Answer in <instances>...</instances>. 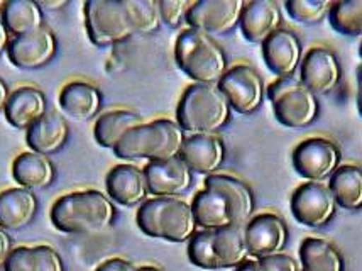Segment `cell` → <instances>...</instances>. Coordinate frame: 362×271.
<instances>
[{
	"label": "cell",
	"instance_id": "cell-1",
	"mask_svg": "<svg viewBox=\"0 0 362 271\" xmlns=\"http://www.w3.org/2000/svg\"><path fill=\"white\" fill-rule=\"evenodd\" d=\"M114 219V204L98 190L66 193L51 207V222L66 234H97L109 229Z\"/></svg>",
	"mask_w": 362,
	"mask_h": 271
},
{
	"label": "cell",
	"instance_id": "cell-2",
	"mask_svg": "<svg viewBox=\"0 0 362 271\" xmlns=\"http://www.w3.org/2000/svg\"><path fill=\"white\" fill-rule=\"evenodd\" d=\"M185 139L187 136L176 120L156 119L131 129L115 146L114 153L120 160L127 161L171 160L180 156Z\"/></svg>",
	"mask_w": 362,
	"mask_h": 271
},
{
	"label": "cell",
	"instance_id": "cell-3",
	"mask_svg": "<svg viewBox=\"0 0 362 271\" xmlns=\"http://www.w3.org/2000/svg\"><path fill=\"white\" fill-rule=\"evenodd\" d=\"M232 109L217 85L192 83L176 107V124L188 134H215L230 120Z\"/></svg>",
	"mask_w": 362,
	"mask_h": 271
},
{
	"label": "cell",
	"instance_id": "cell-4",
	"mask_svg": "<svg viewBox=\"0 0 362 271\" xmlns=\"http://www.w3.org/2000/svg\"><path fill=\"white\" fill-rule=\"evenodd\" d=\"M175 62L195 83L217 85L228 70L226 51L212 36L185 29L175 45Z\"/></svg>",
	"mask_w": 362,
	"mask_h": 271
},
{
	"label": "cell",
	"instance_id": "cell-5",
	"mask_svg": "<svg viewBox=\"0 0 362 271\" xmlns=\"http://www.w3.org/2000/svg\"><path fill=\"white\" fill-rule=\"evenodd\" d=\"M266 97L273 107L274 117L290 129H305L315 122L320 114L318 97L295 76L276 79L266 88Z\"/></svg>",
	"mask_w": 362,
	"mask_h": 271
},
{
	"label": "cell",
	"instance_id": "cell-6",
	"mask_svg": "<svg viewBox=\"0 0 362 271\" xmlns=\"http://www.w3.org/2000/svg\"><path fill=\"white\" fill-rule=\"evenodd\" d=\"M83 14L90 41L97 46L117 45L136 34L124 0H88L83 6Z\"/></svg>",
	"mask_w": 362,
	"mask_h": 271
},
{
	"label": "cell",
	"instance_id": "cell-7",
	"mask_svg": "<svg viewBox=\"0 0 362 271\" xmlns=\"http://www.w3.org/2000/svg\"><path fill=\"white\" fill-rule=\"evenodd\" d=\"M293 168L301 178L307 182H318L329 180L337 171L342 161V153L337 143L329 137H308L293 149L291 154Z\"/></svg>",
	"mask_w": 362,
	"mask_h": 271
},
{
	"label": "cell",
	"instance_id": "cell-8",
	"mask_svg": "<svg viewBox=\"0 0 362 271\" xmlns=\"http://www.w3.org/2000/svg\"><path fill=\"white\" fill-rule=\"evenodd\" d=\"M217 87L227 98L232 110L239 114H252L262 105L266 87L261 75L251 64H235L227 70Z\"/></svg>",
	"mask_w": 362,
	"mask_h": 271
},
{
	"label": "cell",
	"instance_id": "cell-9",
	"mask_svg": "<svg viewBox=\"0 0 362 271\" xmlns=\"http://www.w3.org/2000/svg\"><path fill=\"white\" fill-rule=\"evenodd\" d=\"M244 6V0H198L189 6L187 24L206 36H222L239 25Z\"/></svg>",
	"mask_w": 362,
	"mask_h": 271
},
{
	"label": "cell",
	"instance_id": "cell-10",
	"mask_svg": "<svg viewBox=\"0 0 362 271\" xmlns=\"http://www.w3.org/2000/svg\"><path fill=\"white\" fill-rule=\"evenodd\" d=\"M290 207L296 221L313 229L327 226L337 212V204L329 187L318 182L300 185L293 192Z\"/></svg>",
	"mask_w": 362,
	"mask_h": 271
},
{
	"label": "cell",
	"instance_id": "cell-11",
	"mask_svg": "<svg viewBox=\"0 0 362 271\" xmlns=\"http://www.w3.org/2000/svg\"><path fill=\"white\" fill-rule=\"evenodd\" d=\"M342 68L334 51L315 46L303 54L300 63V81L315 96H327L339 87Z\"/></svg>",
	"mask_w": 362,
	"mask_h": 271
},
{
	"label": "cell",
	"instance_id": "cell-12",
	"mask_svg": "<svg viewBox=\"0 0 362 271\" xmlns=\"http://www.w3.org/2000/svg\"><path fill=\"white\" fill-rule=\"evenodd\" d=\"M245 241L249 256L254 260L281 255L288 243V226L281 216L273 212L252 216L245 224Z\"/></svg>",
	"mask_w": 362,
	"mask_h": 271
},
{
	"label": "cell",
	"instance_id": "cell-13",
	"mask_svg": "<svg viewBox=\"0 0 362 271\" xmlns=\"http://www.w3.org/2000/svg\"><path fill=\"white\" fill-rule=\"evenodd\" d=\"M58 50L54 33L49 28H41L25 36L12 38L7 48L11 63L21 70H40L54 58Z\"/></svg>",
	"mask_w": 362,
	"mask_h": 271
},
{
	"label": "cell",
	"instance_id": "cell-14",
	"mask_svg": "<svg viewBox=\"0 0 362 271\" xmlns=\"http://www.w3.org/2000/svg\"><path fill=\"white\" fill-rule=\"evenodd\" d=\"M148 182V190L154 197L175 199L189 190L193 183L192 170L180 156L163 161H149L142 168Z\"/></svg>",
	"mask_w": 362,
	"mask_h": 271
},
{
	"label": "cell",
	"instance_id": "cell-15",
	"mask_svg": "<svg viewBox=\"0 0 362 271\" xmlns=\"http://www.w3.org/2000/svg\"><path fill=\"white\" fill-rule=\"evenodd\" d=\"M262 58L266 67L278 79H290L300 68L303 58V46L298 34L281 28L262 42Z\"/></svg>",
	"mask_w": 362,
	"mask_h": 271
},
{
	"label": "cell",
	"instance_id": "cell-16",
	"mask_svg": "<svg viewBox=\"0 0 362 271\" xmlns=\"http://www.w3.org/2000/svg\"><path fill=\"white\" fill-rule=\"evenodd\" d=\"M205 188L217 192L226 200L232 224L245 226L252 219L256 200L247 183L226 173H214L205 178Z\"/></svg>",
	"mask_w": 362,
	"mask_h": 271
},
{
	"label": "cell",
	"instance_id": "cell-17",
	"mask_svg": "<svg viewBox=\"0 0 362 271\" xmlns=\"http://www.w3.org/2000/svg\"><path fill=\"white\" fill-rule=\"evenodd\" d=\"M180 158L192 173L210 176L217 173L226 160V144L217 134H189L185 139Z\"/></svg>",
	"mask_w": 362,
	"mask_h": 271
},
{
	"label": "cell",
	"instance_id": "cell-18",
	"mask_svg": "<svg viewBox=\"0 0 362 271\" xmlns=\"http://www.w3.org/2000/svg\"><path fill=\"white\" fill-rule=\"evenodd\" d=\"M109 199L124 207H134L148 200V182L144 171L131 163L114 166L105 176Z\"/></svg>",
	"mask_w": 362,
	"mask_h": 271
},
{
	"label": "cell",
	"instance_id": "cell-19",
	"mask_svg": "<svg viewBox=\"0 0 362 271\" xmlns=\"http://www.w3.org/2000/svg\"><path fill=\"white\" fill-rule=\"evenodd\" d=\"M281 11L273 0H251L245 2L240 16V33L249 42L262 45L269 36L281 29Z\"/></svg>",
	"mask_w": 362,
	"mask_h": 271
},
{
	"label": "cell",
	"instance_id": "cell-20",
	"mask_svg": "<svg viewBox=\"0 0 362 271\" xmlns=\"http://www.w3.org/2000/svg\"><path fill=\"white\" fill-rule=\"evenodd\" d=\"M7 122L17 129H25L47 114L46 96L36 87H19L8 97L6 105Z\"/></svg>",
	"mask_w": 362,
	"mask_h": 271
},
{
	"label": "cell",
	"instance_id": "cell-21",
	"mask_svg": "<svg viewBox=\"0 0 362 271\" xmlns=\"http://www.w3.org/2000/svg\"><path fill=\"white\" fill-rule=\"evenodd\" d=\"M37 214V199L28 188H8L0 193V229L21 231Z\"/></svg>",
	"mask_w": 362,
	"mask_h": 271
},
{
	"label": "cell",
	"instance_id": "cell-22",
	"mask_svg": "<svg viewBox=\"0 0 362 271\" xmlns=\"http://www.w3.org/2000/svg\"><path fill=\"white\" fill-rule=\"evenodd\" d=\"M70 136V127L62 115L56 112H47L45 117L34 122L25 132V143L31 151L40 154H53L66 144Z\"/></svg>",
	"mask_w": 362,
	"mask_h": 271
},
{
	"label": "cell",
	"instance_id": "cell-23",
	"mask_svg": "<svg viewBox=\"0 0 362 271\" xmlns=\"http://www.w3.org/2000/svg\"><path fill=\"white\" fill-rule=\"evenodd\" d=\"M197 232L192 205L181 199H165L159 217V236L170 243H188Z\"/></svg>",
	"mask_w": 362,
	"mask_h": 271
},
{
	"label": "cell",
	"instance_id": "cell-24",
	"mask_svg": "<svg viewBox=\"0 0 362 271\" xmlns=\"http://www.w3.org/2000/svg\"><path fill=\"white\" fill-rule=\"evenodd\" d=\"M59 105L71 117L88 120L100 110L102 92L90 81L73 80L59 92Z\"/></svg>",
	"mask_w": 362,
	"mask_h": 271
},
{
	"label": "cell",
	"instance_id": "cell-25",
	"mask_svg": "<svg viewBox=\"0 0 362 271\" xmlns=\"http://www.w3.org/2000/svg\"><path fill=\"white\" fill-rule=\"evenodd\" d=\"M12 175L23 188L42 190L54 180V166L47 156L34 151L21 153L12 163Z\"/></svg>",
	"mask_w": 362,
	"mask_h": 271
},
{
	"label": "cell",
	"instance_id": "cell-26",
	"mask_svg": "<svg viewBox=\"0 0 362 271\" xmlns=\"http://www.w3.org/2000/svg\"><path fill=\"white\" fill-rule=\"evenodd\" d=\"M0 19L8 34L14 38L25 36L45 28V11L41 8L40 2H34V0H8Z\"/></svg>",
	"mask_w": 362,
	"mask_h": 271
},
{
	"label": "cell",
	"instance_id": "cell-27",
	"mask_svg": "<svg viewBox=\"0 0 362 271\" xmlns=\"http://www.w3.org/2000/svg\"><path fill=\"white\" fill-rule=\"evenodd\" d=\"M139 124H142V117L139 114H136L134 110H109L105 112V114H102L100 117L97 119V122H95V141H97L102 148L112 149V151H114L115 146L122 141V137L126 136L131 129L139 126Z\"/></svg>",
	"mask_w": 362,
	"mask_h": 271
},
{
	"label": "cell",
	"instance_id": "cell-28",
	"mask_svg": "<svg viewBox=\"0 0 362 271\" xmlns=\"http://www.w3.org/2000/svg\"><path fill=\"white\" fill-rule=\"evenodd\" d=\"M329 190L337 207L346 210L362 209V168L357 165H340L329 178Z\"/></svg>",
	"mask_w": 362,
	"mask_h": 271
},
{
	"label": "cell",
	"instance_id": "cell-29",
	"mask_svg": "<svg viewBox=\"0 0 362 271\" xmlns=\"http://www.w3.org/2000/svg\"><path fill=\"white\" fill-rule=\"evenodd\" d=\"M214 249L222 268H237L249 260L245 226L228 224L222 229L214 231Z\"/></svg>",
	"mask_w": 362,
	"mask_h": 271
},
{
	"label": "cell",
	"instance_id": "cell-30",
	"mask_svg": "<svg viewBox=\"0 0 362 271\" xmlns=\"http://www.w3.org/2000/svg\"><path fill=\"white\" fill-rule=\"evenodd\" d=\"M4 271H64V266L51 246H19L12 249Z\"/></svg>",
	"mask_w": 362,
	"mask_h": 271
},
{
	"label": "cell",
	"instance_id": "cell-31",
	"mask_svg": "<svg viewBox=\"0 0 362 271\" xmlns=\"http://www.w3.org/2000/svg\"><path fill=\"white\" fill-rule=\"evenodd\" d=\"M300 260L303 271H346L344 258L335 244L322 238L303 239Z\"/></svg>",
	"mask_w": 362,
	"mask_h": 271
},
{
	"label": "cell",
	"instance_id": "cell-32",
	"mask_svg": "<svg viewBox=\"0 0 362 271\" xmlns=\"http://www.w3.org/2000/svg\"><path fill=\"white\" fill-rule=\"evenodd\" d=\"M192 210L195 216L197 227L204 231H217L232 224L226 200L217 192L204 190L197 192L192 200Z\"/></svg>",
	"mask_w": 362,
	"mask_h": 271
},
{
	"label": "cell",
	"instance_id": "cell-33",
	"mask_svg": "<svg viewBox=\"0 0 362 271\" xmlns=\"http://www.w3.org/2000/svg\"><path fill=\"white\" fill-rule=\"evenodd\" d=\"M330 25L335 31L351 38H362V0H340L332 4Z\"/></svg>",
	"mask_w": 362,
	"mask_h": 271
},
{
	"label": "cell",
	"instance_id": "cell-34",
	"mask_svg": "<svg viewBox=\"0 0 362 271\" xmlns=\"http://www.w3.org/2000/svg\"><path fill=\"white\" fill-rule=\"evenodd\" d=\"M124 6L134 33L153 34L161 28L158 0H124Z\"/></svg>",
	"mask_w": 362,
	"mask_h": 271
},
{
	"label": "cell",
	"instance_id": "cell-35",
	"mask_svg": "<svg viewBox=\"0 0 362 271\" xmlns=\"http://www.w3.org/2000/svg\"><path fill=\"white\" fill-rule=\"evenodd\" d=\"M188 258L202 270H222L214 249V231H197L188 241Z\"/></svg>",
	"mask_w": 362,
	"mask_h": 271
},
{
	"label": "cell",
	"instance_id": "cell-36",
	"mask_svg": "<svg viewBox=\"0 0 362 271\" xmlns=\"http://www.w3.org/2000/svg\"><path fill=\"white\" fill-rule=\"evenodd\" d=\"M332 4L329 0H286L284 8L296 23L318 24L329 17Z\"/></svg>",
	"mask_w": 362,
	"mask_h": 271
},
{
	"label": "cell",
	"instance_id": "cell-37",
	"mask_svg": "<svg viewBox=\"0 0 362 271\" xmlns=\"http://www.w3.org/2000/svg\"><path fill=\"white\" fill-rule=\"evenodd\" d=\"M163 205H165V199L154 197V199L142 202L139 209H137V226L146 236L161 239V236H159V217H161Z\"/></svg>",
	"mask_w": 362,
	"mask_h": 271
},
{
	"label": "cell",
	"instance_id": "cell-38",
	"mask_svg": "<svg viewBox=\"0 0 362 271\" xmlns=\"http://www.w3.org/2000/svg\"><path fill=\"white\" fill-rule=\"evenodd\" d=\"M158 2L161 21L168 28L176 29L183 23H187V14L192 2H188V0H158Z\"/></svg>",
	"mask_w": 362,
	"mask_h": 271
},
{
	"label": "cell",
	"instance_id": "cell-39",
	"mask_svg": "<svg viewBox=\"0 0 362 271\" xmlns=\"http://www.w3.org/2000/svg\"><path fill=\"white\" fill-rule=\"evenodd\" d=\"M257 261H259L261 271H301L298 261L290 255H284V253L262 258V260Z\"/></svg>",
	"mask_w": 362,
	"mask_h": 271
},
{
	"label": "cell",
	"instance_id": "cell-40",
	"mask_svg": "<svg viewBox=\"0 0 362 271\" xmlns=\"http://www.w3.org/2000/svg\"><path fill=\"white\" fill-rule=\"evenodd\" d=\"M95 271H136V266L122 258H110V260L103 261Z\"/></svg>",
	"mask_w": 362,
	"mask_h": 271
},
{
	"label": "cell",
	"instance_id": "cell-41",
	"mask_svg": "<svg viewBox=\"0 0 362 271\" xmlns=\"http://www.w3.org/2000/svg\"><path fill=\"white\" fill-rule=\"evenodd\" d=\"M12 249H14V246H12L11 236L7 234V231L0 229V270L6 268Z\"/></svg>",
	"mask_w": 362,
	"mask_h": 271
},
{
	"label": "cell",
	"instance_id": "cell-42",
	"mask_svg": "<svg viewBox=\"0 0 362 271\" xmlns=\"http://www.w3.org/2000/svg\"><path fill=\"white\" fill-rule=\"evenodd\" d=\"M8 45H11V34H8L6 25H4L2 19H0V56L6 53Z\"/></svg>",
	"mask_w": 362,
	"mask_h": 271
},
{
	"label": "cell",
	"instance_id": "cell-43",
	"mask_svg": "<svg viewBox=\"0 0 362 271\" xmlns=\"http://www.w3.org/2000/svg\"><path fill=\"white\" fill-rule=\"evenodd\" d=\"M8 97H11V92H8L7 83L2 79H0V112L6 110Z\"/></svg>",
	"mask_w": 362,
	"mask_h": 271
},
{
	"label": "cell",
	"instance_id": "cell-44",
	"mask_svg": "<svg viewBox=\"0 0 362 271\" xmlns=\"http://www.w3.org/2000/svg\"><path fill=\"white\" fill-rule=\"evenodd\" d=\"M234 271H261L259 268V261L257 260H245L243 265H239L237 268H234Z\"/></svg>",
	"mask_w": 362,
	"mask_h": 271
},
{
	"label": "cell",
	"instance_id": "cell-45",
	"mask_svg": "<svg viewBox=\"0 0 362 271\" xmlns=\"http://www.w3.org/2000/svg\"><path fill=\"white\" fill-rule=\"evenodd\" d=\"M356 102H357V110H359V114L362 117V67H361L359 73H357V98H356Z\"/></svg>",
	"mask_w": 362,
	"mask_h": 271
},
{
	"label": "cell",
	"instance_id": "cell-46",
	"mask_svg": "<svg viewBox=\"0 0 362 271\" xmlns=\"http://www.w3.org/2000/svg\"><path fill=\"white\" fill-rule=\"evenodd\" d=\"M68 2H64V0H62V2H40V6H41V8H62V7H64L66 6Z\"/></svg>",
	"mask_w": 362,
	"mask_h": 271
},
{
	"label": "cell",
	"instance_id": "cell-47",
	"mask_svg": "<svg viewBox=\"0 0 362 271\" xmlns=\"http://www.w3.org/2000/svg\"><path fill=\"white\" fill-rule=\"evenodd\" d=\"M136 271H161L156 266H141V268H136Z\"/></svg>",
	"mask_w": 362,
	"mask_h": 271
},
{
	"label": "cell",
	"instance_id": "cell-48",
	"mask_svg": "<svg viewBox=\"0 0 362 271\" xmlns=\"http://www.w3.org/2000/svg\"><path fill=\"white\" fill-rule=\"evenodd\" d=\"M4 7H6V2H4V0H0V16H2Z\"/></svg>",
	"mask_w": 362,
	"mask_h": 271
},
{
	"label": "cell",
	"instance_id": "cell-49",
	"mask_svg": "<svg viewBox=\"0 0 362 271\" xmlns=\"http://www.w3.org/2000/svg\"><path fill=\"white\" fill-rule=\"evenodd\" d=\"M359 54H361V59H362V42H361V48H359Z\"/></svg>",
	"mask_w": 362,
	"mask_h": 271
},
{
	"label": "cell",
	"instance_id": "cell-50",
	"mask_svg": "<svg viewBox=\"0 0 362 271\" xmlns=\"http://www.w3.org/2000/svg\"><path fill=\"white\" fill-rule=\"evenodd\" d=\"M301 271H303V270H301Z\"/></svg>",
	"mask_w": 362,
	"mask_h": 271
}]
</instances>
